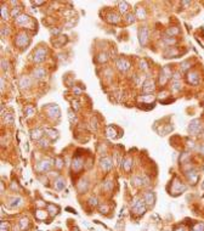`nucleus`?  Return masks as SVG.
I'll return each instance as SVG.
<instances>
[{"label":"nucleus","instance_id":"obj_1","mask_svg":"<svg viewBox=\"0 0 204 231\" xmlns=\"http://www.w3.org/2000/svg\"><path fill=\"white\" fill-rule=\"evenodd\" d=\"M131 209H132V212H134V214L142 215L146 212V209H147V204L145 202V199L144 198H136L135 201L132 202Z\"/></svg>","mask_w":204,"mask_h":231},{"label":"nucleus","instance_id":"obj_2","mask_svg":"<svg viewBox=\"0 0 204 231\" xmlns=\"http://www.w3.org/2000/svg\"><path fill=\"white\" fill-rule=\"evenodd\" d=\"M187 130H188V134H190V135H198L201 133V130H202V123H201V121L197 119V118H196V119H192L190 122V124H188Z\"/></svg>","mask_w":204,"mask_h":231},{"label":"nucleus","instance_id":"obj_3","mask_svg":"<svg viewBox=\"0 0 204 231\" xmlns=\"http://www.w3.org/2000/svg\"><path fill=\"white\" fill-rule=\"evenodd\" d=\"M51 166H52V162H51L49 158H45V160H42L40 162L37 163V166H35V170L39 172V173H45L51 168Z\"/></svg>","mask_w":204,"mask_h":231},{"label":"nucleus","instance_id":"obj_4","mask_svg":"<svg viewBox=\"0 0 204 231\" xmlns=\"http://www.w3.org/2000/svg\"><path fill=\"white\" fill-rule=\"evenodd\" d=\"M46 54H48V51H46L45 48H38L33 54V61L35 63L43 62V61L45 60V57H46Z\"/></svg>","mask_w":204,"mask_h":231},{"label":"nucleus","instance_id":"obj_5","mask_svg":"<svg viewBox=\"0 0 204 231\" xmlns=\"http://www.w3.org/2000/svg\"><path fill=\"white\" fill-rule=\"evenodd\" d=\"M156 89V83L153 79H146L144 81V84H142V91H144V94L146 95H150L152 94L153 91Z\"/></svg>","mask_w":204,"mask_h":231},{"label":"nucleus","instance_id":"obj_6","mask_svg":"<svg viewBox=\"0 0 204 231\" xmlns=\"http://www.w3.org/2000/svg\"><path fill=\"white\" fill-rule=\"evenodd\" d=\"M148 35H150V29L144 26L139 29V40H140V44L142 46H145L147 44V40H148Z\"/></svg>","mask_w":204,"mask_h":231},{"label":"nucleus","instance_id":"obj_7","mask_svg":"<svg viewBox=\"0 0 204 231\" xmlns=\"http://www.w3.org/2000/svg\"><path fill=\"white\" fill-rule=\"evenodd\" d=\"M15 44L19 46V48H24L25 45L29 44V37L25 33H19L15 39Z\"/></svg>","mask_w":204,"mask_h":231},{"label":"nucleus","instance_id":"obj_8","mask_svg":"<svg viewBox=\"0 0 204 231\" xmlns=\"http://www.w3.org/2000/svg\"><path fill=\"white\" fill-rule=\"evenodd\" d=\"M115 66H117V68H118L120 72H126V71L130 69V66H131V65H130V62H129V61H127L126 59L120 57V59L117 60Z\"/></svg>","mask_w":204,"mask_h":231},{"label":"nucleus","instance_id":"obj_9","mask_svg":"<svg viewBox=\"0 0 204 231\" xmlns=\"http://www.w3.org/2000/svg\"><path fill=\"white\" fill-rule=\"evenodd\" d=\"M186 79H187V83L191 84V85H198L201 81L199 74H198L197 72H188L187 75H186Z\"/></svg>","mask_w":204,"mask_h":231},{"label":"nucleus","instance_id":"obj_10","mask_svg":"<svg viewBox=\"0 0 204 231\" xmlns=\"http://www.w3.org/2000/svg\"><path fill=\"white\" fill-rule=\"evenodd\" d=\"M100 163H101V168L103 169L105 172H109L111 169L113 168V160H112L111 157H108V156L101 158Z\"/></svg>","mask_w":204,"mask_h":231},{"label":"nucleus","instance_id":"obj_11","mask_svg":"<svg viewBox=\"0 0 204 231\" xmlns=\"http://www.w3.org/2000/svg\"><path fill=\"white\" fill-rule=\"evenodd\" d=\"M30 21H32V18H30L28 15H25V13H21L18 17L15 18V22H16V24L21 26V27H25L28 23H30Z\"/></svg>","mask_w":204,"mask_h":231},{"label":"nucleus","instance_id":"obj_12","mask_svg":"<svg viewBox=\"0 0 204 231\" xmlns=\"http://www.w3.org/2000/svg\"><path fill=\"white\" fill-rule=\"evenodd\" d=\"M46 113L51 118H58L60 117V108L56 105H50L46 107Z\"/></svg>","mask_w":204,"mask_h":231},{"label":"nucleus","instance_id":"obj_13","mask_svg":"<svg viewBox=\"0 0 204 231\" xmlns=\"http://www.w3.org/2000/svg\"><path fill=\"white\" fill-rule=\"evenodd\" d=\"M131 181L136 186H142V185H147L148 184V179H147L145 175H135L131 179Z\"/></svg>","mask_w":204,"mask_h":231},{"label":"nucleus","instance_id":"obj_14","mask_svg":"<svg viewBox=\"0 0 204 231\" xmlns=\"http://www.w3.org/2000/svg\"><path fill=\"white\" fill-rule=\"evenodd\" d=\"M44 130L40 129V128H35V129H32L30 130V139L34 141H39L42 137H44Z\"/></svg>","mask_w":204,"mask_h":231},{"label":"nucleus","instance_id":"obj_15","mask_svg":"<svg viewBox=\"0 0 204 231\" xmlns=\"http://www.w3.org/2000/svg\"><path fill=\"white\" fill-rule=\"evenodd\" d=\"M32 75L35 79H39V80L44 79L45 77H46V71H45V68H43V67H37L35 69H33Z\"/></svg>","mask_w":204,"mask_h":231},{"label":"nucleus","instance_id":"obj_16","mask_svg":"<svg viewBox=\"0 0 204 231\" xmlns=\"http://www.w3.org/2000/svg\"><path fill=\"white\" fill-rule=\"evenodd\" d=\"M22 197H19V196H15V197H12V198H10L9 199V203H7V206H9V208H12V209H15V208H17L18 206H21L22 204Z\"/></svg>","mask_w":204,"mask_h":231},{"label":"nucleus","instance_id":"obj_17","mask_svg":"<svg viewBox=\"0 0 204 231\" xmlns=\"http://www.w3.org/2000/svg\"><path fill=\"white\" fill-rule=\"evenodd\" d=\"M19 86H21V89H28L30 85H32V80L28 75H22L21 78H19V81H18Z\"/></svg>","mask_w":204,"mask_h":231},{"label":"nucleus","instance_id":"obj_18","mask_svg":"<svg viewBox=\"0 0 204 231\" xmlns=\"http://www.w3.org/2000/svg\"><path fill=\"white\" fill-rule=\"evenodd\" d=\"M54 186H55V189L57 190V191H62V190H64V187H66V180L62 176H58L55 180Z\"/></svg>","mask_w":204,"mask_h":231},{"label":"nucleus","instance_id":"obj_19","mask_svg":"<svg viewBox=\"0 0 204 231\" xmlns=\"http://www.w3.org/2000/svg\"><path fill=\"white\" fill-rule=\"evenodd\" d=\"M144 199H145V202H146L147 206H153V203H154V199H156L154 193H153L152 191H147V192L145 193V196H144Z\"/></svg>","mask_w":204,"mask_h":231},{"label":"nucleus","instance_id":"obj_20","mask_svg":"<svg viewBox=\"0 0 204 231\" xmlns=\"http://www.w3.org/2000/svg\"><path fill=\"white\" fill-rule=\"evenodd\" d=\"M185 190H186L185 185H182L180 181L177 180V179H175V181L172 183V191L176 192V193H180L182 191H185Z\"/></svg>","mask_w":204,"mask_h":231},{"label":"nucleus","instance_id":"obj_21","mask_svg":"<svg viewBox=\"0 0 204 231\" xmlns=\"http://www.w3.org/2000/svg\"><path fill=\"white\" fill-rule=\"evenodd\" d=\"M121 167L125 172H130L131 168H132V158L131 157H126L121 161Z\"/></svg>","mask_w":204,"mask_h":231},{"label":"nucleus","instance_id":"obj_22","mask_svg":"<svg viewBox=\"0 0 204 231\" xmlns=\"http://www.w3.org/2000/svg\"><path fill=\"white\" fill-rule=\"evenodd\" d=\"M83 167H84V162H83V160H81L80 157L74 158V160H73V163H72V168H73V170L78 172V170H80V169L83 168Z\"/></svg>","mask_w":204,"mask_h":231},{"label":"nucleus","instance_id":"obj_23","mask_svg":"<svg viewBox=\"0 0 204 231\" xmlns=\"http://www.w3.org/2000/svg\"><path fill=\"white\" fill-rule=\"evenodd\" d=\"M187 178L192 184H196L197 180H198V178H199V173H197L196 169H192V170L187 172Z\"/></svg>","mask_w":204,"mask_h":231},{"label":"nucleus","instance_id":"obj_24","mask_svg":"<svg viewBox=\"0 0 204 231\" xmlns=\"http://www.w3.org/2000/svg\"><path fill=\"white\" fill-rule=\"evenodd\" d=\"M106 20H107V22H109L112 24H117L120 21V17L118 13H109V15H107Z\"/></svg>","mask_w":204,"mask_h":231},{"label":"nucleus","instance_id":"obj_25","mask_svg":"<svg viewBox=\"0 0 204 231\" xmlns=\"http://www.w3.org/2000/svg\"><path fill=\"white\" fill-rule=\"evenodd\" d=\"M45 134H46V137L51 139V140H55V139L58 137V131L55 130V129H50V128H46V129L44 130Z\"/></svg>","mask_w":204,"mask_h":231},{"label":"nucleus","instance_id":"obj_26","mask_svg":"<svg viewBox=\"0 0 204 231\" xmlns=\"http://www.w3.org/2000/svg\"><path fill=\"white\" fill-rule=\"evenodd\" d=\"M129 4L126 1H119L118 3V9H119V12L123 13V15H126L127 11H129Z\"/></svg>","mask_w":204,"mask_h":231},{"label":"nucleus","instance_id":"obj_27","mask_svg":"<svg viewBox=\"0 0 204 231\" xmlns=\"http://www.w3.org/2000/svg\"><path fill=\"white\" fill-rule=\"evenodd\" d=\"M182 88V84H181V80L180 79H172L171 81V90L174 92H177L180 91Z\"/></svg>","mask_w":204,"mask_h":231},{"label":"nucleus","instance_id":"obj_28","mask_svg":"<svg viewBox=\"0 0 204 231\" xmlns=\"http://www.w3.org/2000/svg\"><path fill=\"white\" fill-rule=\"evenodd\" d=\"M176 55H177V50L174 48V46H169L168 50L164 53L165 57H176Z\"/></svg>","mask_w":204,"mask_h":231},{"label":"nucleus","instance_id":"obj_29","mask_svg":"<svg viewBox=\"0 0 204 231\" xmlns=\"http://www.w3.org/2000/svg\"><path fill=\"white\" fill-rule=\"evenodd\" d=\"M135 15H136V17H137V18H140V20H144V18H146V16H147L145 7H141V6H139V7L136 9Z\"/></svg>","mask_w":204,"mask_h":231},{"label":"nucleus","instance_id":"obj_30","mask_svg":"<svg viewBox=\"0 0 204 231\" xmlns=\"http://www.w3.org/2000/svg\"><path fill=\"white\" fill-rule=\"evenodd\" d=\"M135 20H136V15H135V13H132V12H127V13L125 15V17H124V21H125L126 24H131V23H134V22H135Z\"/></svg>","mask_w":204,"mask_h":231},{"label":"nucleus","instance_id":"obj_31","mask_svg":"<svg viewBox=\"0 0 204 231\" xmlns=\"http://www.w3.org/2000/svg\"><path fill=\"white\" fill-rule=\"evenodd\" d=\"M38 146L39 147H43V148H46L50 146V140L49 137H42L40 140L38 141Z\"/></svg>","mask_w":204,"mask_h":231},{"label":"nucleus","instance_id":"obj_32","mask_svg":"<svg viewBox=\"0 0 204 231\" xmlns=\"http://www.w3.org/2000/svg\"><path fill=\"white\" fill-rule=\"evenodd\" d=\"M178 33H180V29L176 28V27H170V28H168V30H166L168 37H172V38H174L175 35H177Z\"/></svg>","mask_w":204,"mask_h":231},{"label":"nucleus","instance_id":"obj_33","mask_svg":"<svg viewBox=\"0 0 204 231\" xmlns=\"http://www.w3.org/2000/svg\"><path fill=\"white\" fill-rule=\"evenodd\" d=\"M106 134H107V136L108 137H112V139H114V137H117V135H115V129L112 125H109V127H107L106 128Z\"/></svg>","mask_w":204,"mask_h":231},{"label":"nucleus","instance_id":"obj_34","mask_svg":"<svg viewBox=\"0 0 204 231\" xmlns=\"http://www.w3.org/2000/svg\"><path fill=\"white\" fill-rule=\"evenodd\" d=\"M10 15H11V13L9 12L7 6H5V5H1V17H3L4 21H5V20H9Z\"/></svg>","mask_w":204,"mask_h":231},{"label":"nucleus","instance_id":"obj_35","mask_svg":"<svg viewBox=\"0 0 204 231\" xmlns=\"http://www.w3.org/2000/svg\"><path fill=\"white\" fill-rule=\"evenodd\" d=\"M35 113V108L33 106H30V105H28V106H25L24 107V114L27 116V117H30V116H33Z\"/></svg>","mask_w":204,"mask_h":231},{"label":"nucleus","instance_id":"obj_36","mask_svg":"<svg viewBox=\"0 0 204 231\" xmlns=\"http://www.w3.org/2000/svg\"><path fill=\"white\" fill-rule=\"evenodd\" d=\"M48 212L51 214V215H55V214H57V212H58V208L55 206V204H48Z\"/></svg>","mask_w":204,"mask_h":231},{"label":"nucleus","instance_id":"obj_37","mask_svg":"<svg viewBox=\"0 0 204 231\" xmlns=\"http://www.w3.org/2000/svg\"><path fill=\"white\" fill-rule=\"evenodd\" d=\"M48 212V210H46ZM46 212L45 210H38L37 212V214H35V217H37V219H40V220H44L45 218H46Z\"/></svg>","mask_w":204,"mask_h":231},{"label":"nucleus","instance_id":"obj_38","mask_svg":"<svg viewBox=\"0 0 204 231\" xmlns=\"http://www.w3.org/2000/svg\"><path fill=\"white\" fill-rule=\"evenodd\" d=\"M192 231H204V223H197L192 226Z\"/></svg>","mask_w":204,"mask_h":231},{"label":"nucleus","instance_id":"obj_39","mask_svg":"<svg viewBox=\"0 0 204 231\" xmlns=\"http://www.w3.org/2000/svg\"><path fill=\"white\" fill-rule=\"evenodd\" d=\"M28 219L27 218H23L22 220H21V222H19V226H21V230H25V229H27L28 228Z\"/></svg>","mask_w":204,"mask_h":231},{"label":"nucleus","instance_id":"obj_40","mask_svg":"<svg viewBox=\"0 0 204 231\" xmlns=\"http://www.w3.org/2000/svg\"><path fill=\"white\" fill-rule=\"evenodd\" d=\"M54 164H55V167H57L58 169H61V168H62V166H63V161H62V158H60V157L55 158Z\"/></svg>","mask_w":204,"mask_h":231},{"label":"nucleus","instance_id":"obj_41","mask_svg":"<svg viewBox=\"0 0 204 231\" xmlns=\"http://www.w3.org/2000/svg\"><path fill=\"white\" fill-rule=\"evenodd\" d=\"M164 42L168 44V46H171V44H175L176 43V39L172 38V37H165L164 38Z\"/></svg>","mask_w":204,"mask_h":231},{"label":"nucleus","instance_id":"obj_42","mask_svg":"<svg viewBox=\"0 0 204 231\" xmlns=\"http://www.w3.org/2000/svg\"><path fill=\"white\" fill-rule=\"evenodd\" d=\"M139 100H141V101H144V102H150V101H152L153 100V97L151 96V95H142V96H140L139 97Z\"/></svg>","mask_w":204,"mask_h":231},{"label":"nucleus","instance_id":"obj_43","mask_svg":"<svg viewBox=\"0 0 204 231\" xmlns=\"http://www.w3.org/2000/svg\"><path fill=\"white\" fill-rule=\"evenodd\" d=\"M9 34H10V28H9V27H5V26H3V27H1V37L5 38V37H7Z\"/></svg>","mask_w":204,"mask_h":231},{"label":"nucleus","instance_id":"obj_44","mask_svg":"<svg viewBox=\"0 0 204 231\" xmlns=\"http://www.w3.org/2000/svg\"><path fill=\"white\" fill-rule=\"evenodd\" d=\"M107 60H108V55H107L106 53L99 55V62H101V63H102V62H106Z\"/></svg>","mask_w":204,"mask_h":231},{"label":"nucleus","instance_id":"obj_45","mask_svg":"<svg viewBox=\"0 0 204 231\" xmlns=\"http://www.w3.org/2000/svg\"><path fill=\"white\" fill-rule=\"evenodd\" d=\"M19 15H21V13H19V9H18V7H13V9H12V11H11V17H15V18H16V17L19 16Z\"/></svg>","mask_w":204,"mask_h":231},{"label":"nucleus","instance_id":"obj_46","mask_svg":"<svg viewBox=\"0 0 204 231\" xmlns=\"http://www.w3.org/2000/svg\"><path fill=\"white\" fill-rule=\"evenodd\" d=\"M188 65H190V62H188V61H185V62H182V65H181V71H183V72L187 71L188 68L191 67V66H188Z\"/></svg>","mask_w":204,"mask_h":231},{"label":"nucleus","instance_id":"obj_47","mask_svg":"<svg viewBox=\"0 0 204 231\" xmlns=\"http://www.w3.org/2000/svg\"><path fill=\"white\" fill-rule=\"evenodd\" d=\"M1 68L4 71H7L9 69V62H7V61H5V59H1Z\"/></svg>","mask_w":204,"mask_h":231},{"label":"nucleus","instance_id":"obj_48","mask_svg":"<svg viewBox=\"0 0 204 231\" xmlns=\"http://www.w3.org/2000/svg\"><path fill=\"white\" fill-rule=\"evenodd\" d=\"M140 68H141V69H144V71H146L147 68H148V66H147V63H146V61H145V60L140 61Z\"/></svg>","mask_w":204,"mask_h":231},{"label":"nucleus","instance_id":"obj_49","mask_svg":"<svg viewBox=\"0 0 204 231\" xmlns=\"http://www.w3.org/2000/svg\"><path fill=\"white\" fill-rule=\"evenodd\" d=\"M68 117H69L70 122H75V121H76V117L74 116V113H73L72 111H69V112H68Z\"/></svg>","mask_w":204,"mask_h":231},{"label":"nucleus","instance_id":"obj_50","mask_svg":"<svg viewBox=\"0 0 204 231\" xmlns=\"http://www.w3.org/2000/svg\"><path fill=\"white\" fill-rule=\"evenodd\" d=\"M89 201H90L91 206H97V199H96V197H91Z\"/></svg>","mask_w":204,"mask_h":231},{"label":"nucleus","instance_id":"obj_51","mask_svg":"<svg viewBox=\"0 0 204 231\" xmlns=\"http://www.w3.org/2000/svg\"><path fill=\"white\" fill-rule=\"evenodd\" d=\"M197 150L199 151L201 153H203V155H204V143H201V145L197 147Z\"/></svg>","mask_w":204,"mask_h":231},{"label":"nucleus","instance_id":"obj_52","mask_svg":"<svg viewBox=\"0 0 204 231\" xmlns=\"http://www.w3.org/2000/svg\"><path fill=\"white\" fill-rule=\"evenodd\" d=\"M12 114H7V118H6V119H5V122H6V124H7V123H12Z\"/></svg>","mask_w":204,"mask_h":231},{"label":"nucleus","instance_id":"obj_53","mask_svg":"<svg viewBox=\"0 0 204 231\" xmlns=\"http://www.w3.org/2000/svg\"><path fill=\"white\" fill-rule=\"evenodd\" d=\"M1 231H7V224H5L4 222L1 223Z\"/></svg>","mask_w":204,"mask_h":231},{"label":"nucleus","instance_id":"obj_54","mask_svg":"<svg viewBox=\"0 0 204 231\" xmlns=\"http://www.w3.org/2000/svg\"><path fill=\"white\" fill-rule=\"evenodd\" d=\"M72 104H73V108L76 111V110H78L79 108V105H78V102H76V101H73L72 102Z\"/></svg>","mask_w":204,"mask_h":231},{"label":"nucleus","instance_id":"obj_55","mask_svg":"<svg viewBox=\"0 0 204 231\" xmlns=\"http://www.w3.org/2000/svg\"><path fill=\"white\" fill-rule=\"evenodd\" d=\"M4 88H5V78L1 77V91H4Z\"/></svg>","mask_w":204,"mask_h":231},{"label":"nucleus","instance_id":"obj_56","mask_svg":"<svg viewBox=\"0 0 204 231\" xmlns=\"http://www.w3.org/2000/svg\"><path fill=\"white\" fill-rule=\"evenodd\" d=\"M73 92H75L76 95H80V94H81V90L78 89V88H74V89H73Z\"/></svg>","mask_w":204,"mask_h":231},{"label":"nucleus","instance_id":"obj_57","mask_svg":"<svg viewBox=\"0 0 204 231\" xmlns=\"http://www.w3.org/2000/svg\"><path fill=\"white\" fill-rule=\"evenodd\" d=\"M60 33V29H51V34H58Z\"/></svg>","mask_w":204,"mask_h":231},{"label":"nucleus","instance_id":"obj_58","mask_svg":"<svg viewBox=\"0 0 204 231\" xmlns=\"http://www.w3.org/2000/svg\"><path fill=\"white\" fill-rule=\"evenodd\" d=\"M32 4H33V5H43L44 1H33Z\"/></svg>","mask_w":204,"mask_h":231},{"label":"nucleus","instance_id":"obj_59","mask_svg":"<svg viewBox=\"0 0 204 231\" xmlns=\"http://www.w3.org/2000/svg\"><path fill=\"white\" fill-rule=\"evenodd\" d=\"M202 187H203V190H204V183H203V185H202Z\"/></svg>","mask_w":204,"mask_h":231},{"label":"nucleus","instance_id":"obj_60","mask_svg":"<svg viewBox=\"0 0 204 231\" xmlns=\"http://www.w3.org/2000/svg\"><path fill=\"white\" fill-rule=\"evenodd\" d=\"M203 137H204V133H203Z\"/></svg>","mask_w":204,"mask_h":231}]
</instances>
